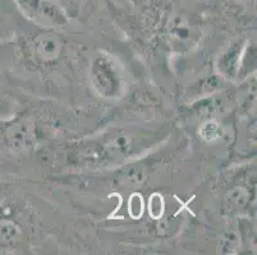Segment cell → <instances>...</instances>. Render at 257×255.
<instances>
[{
	"label": "cell",
	"instance_id": "7a4b0ae2",
	"mask_svg": "<svg viewBox=\"0 0 257 255\" xmlns=\"http://www.w3.org/2000/svg\"><path fill=\"white\" fill-rule=\"evenodd\" d=\"M40 46H41V53L45 56L55 55L58 51V45L53 41V40H44V41L40 44Z\"/></svg>",
	"mask_w": 257,
	"mask_h": 255
},
{
	"label": "cell",
	"instance_id": "6da1fadb",
	"mask_svg": "<svg viewBox=\"0 0 257 255\" xmlns=\"http://www.w3.org/2000/svg\"><path fill=\"white\" fill-rule=\"evenodd\" d=\"M93 79L100 92L109 96L113 95L118 88V79L110 64L104 60H97L93 68Z\"/></svg>",
	"mask_w": 257,
	"mask_h": 255
}]
</instances>
